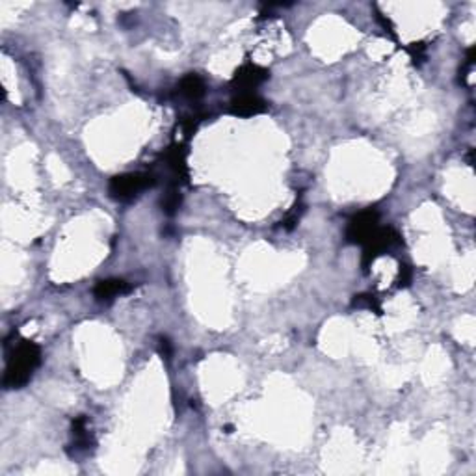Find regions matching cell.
I'll return each instance as SVG.
<instances>
[{"instance_id": "obj_1", "label": "cell", "mask_w": 476, "mask_h": 476, "mask_svg": "<svg viewBox=\"0 0 476 476\" xmlns=\"http://www.w3.org/2000/svg\"><path fill=\"white\" fill-rule=\"evenodd\" d=\"M41 363V348L36 342L21 341L8 357L2 384L6 389H21L32 379V374Z\"/></svg>"}, {"instance_id": "obj_2", "label": "cell", "mask_w": 476, "mask_h": 476, "mask_svg": "<svg viewBox=\"0 0 476 476\" xmlns=\"http://www.w3.org/2000/svg\"><path fill=\"white\" fill-rule=\"evenodd\" d=\"M157 179L153 173L147 171H136V173H123V175H116L112 177L110 184H108V192L116 201L127 203L132 201L135 197H138L147 188H153Z\"/></svg>"}, {"instance_id": "obj_3", "label": "cell", "mask_w": 476, "mask_h": 476, "mask_svg": "<svg viewBox=\"0 0 476 476\" xmlns=\"http://www.w3.org/2000/svg\"><path fill=\"white\" fill-rule=\"evenodd\" d=\"M402 244V238L393 227H378L373 232V237L366 240L365 253H363V266H370V264L378 259L379 255H384L385 251L391 250L395 246Z\"/></svg>"}, {"instance_id": "obj_4", "label": "cell", "mask_w": 476, "mask_h": 476, "mask_svg": "<svg viewBox=\"0 0 476 476\" xmlns=\"http://www.w3.org/2000/svg\"><path fill=\"white\" fill-rule=\"evenodd\" d=\"M378 220L379 214L373 208L355 214L354 218L348 221V227H346V240L350 244L363 246L368 238L373 237V232L378 229Z\"/></svg>"}, {"instance_id": "obj_5", "label": "cell", "mask_w": 476, "mask_h": 476, "mask_svg": "<svg viewBox=\"0 0 476 476\" xmlns=\"http://www.w3.org/2000/svg\"><path fill=\"white\" fill-rule=\"evenodd\" d=\"M270 73L261 66L255 63H246L238 69L235 77L231 80V86L240 93H251V90H255L257 86H261L264 80L268 79Z\"/></svg>"}, {"instance_id": "obj_6", "label": "cell", "mask_w": 476, "mask_h": 476, "mask_svg": "<svg viewBox=\"0 0 476 476\" xmlns=\"http://www.w3.org/2000/svg\"><path fill=\"white\" fill-rule=\"evenodd\" d=\"M268 108L264 99H261L255 93H238V97L231 101V114L240 117H251L257 114H263Z\"/></svg>"}, {"instance_id": "obj_7", "label": "cell", "mask_w": 476, "mask_h": 476, "mask_svg": "<svg viewBox=\"0 0 476 476\" xmlns=\"http://www.w3.org/2000/svg\"><path fill=\"white\" fill-rule=\"evenodd\" d=\"M130 290V285L127 281L123 279H103L99 281L95 288H93V294L99 301H112L116 299L117 296L121 294H127Z\"/></svg>"}, {"instance_id": "obj_8", "label": "cell", "mask_w": 476, "mask_h": 476, "mask_svg": "<svg viewBox=\"0 0 476 476\" xmlns=\"http://www.w3.org/2000/svg\"><path fill=\"white\" fill-rule=\"evenodd\" d=\"M179 97L186 99V101H197L205 95V82L199 75L190 73L186 75L177 86Z\"/></svg>"}, {"instance_id": "obj_9", "label": "cell", "mask_w": 476, "mask_h": 476, "mask_svg": "<svg viewBox=\"0 0 476 476\" xmlns=\"http://www.w3.org/2000/svg\"><path fill=\"white\" fill-rule=\"evenodd\" d=\"M166 162L170 166L175 177L186 181L188 179V166H186V151L181 146H171L166 153Z\"/></svg>"}, {"instance_id": "obj_10", "label": "cell", "mask_w": 476, "mask_h": 476, "mask_svg": "<svg viewBox=\"0 0 476 476\" xmlns=\"http://www.w3.org/2000/svg\"><path fill=\"white\" fill-rule=\"evenodd\" d=\"M160 203H162V210H164L166 216H175L179 207H181V203H183V196L179 192V186L171 184L170 188L166 190V194L162 196V201Z\"/></svg>"}, {"instance_id": "obj_11", "label": "cell", "mask_w": 476, "mask_h": 476, "mask_svg": "<svg viewBox=\"0 0 476 476\" xmlns=\"http://www.w3.org/2000/svg\"><path fill=\"white\" fill-rule=\"evenodd\" d=\"M352 306L365 307V309H370V311L381 315V307H379L378 298H376L374 294H359V296H355L354 301H352Z\"/></svg>"}, {"instance_id": "obj_12", "label": "cell", "mask_w": 476, "mask_h": 476, "mask_svg": "<svg viewBox=\"0 0 476 476\" xmlns=\"http://www.w3.org/2000/svg\"><path fill=\"white\" fill-rule=\"evenodd\" d=\"M301 212H304V203L296 201V205L292 207V210H290V212L285 216V220L281 221V224H283V229L292 231L294 227H296V224L299 221V216H301Z\"/></svg>"}, {"instance_id": "obj_13", "label": "cell", "mask_w": 476, "mask_h": 476, "mask_svg": "<svg viewBox=\"0 0 476 476\" xmlns=\"http://www.w3.org/2000/svg\"><path fill=\"white\" fill-rule=\"evenodd\" d=\"M411 275H413V272H411V268H409L408 264H400L397 279L398 287H408L409 283H411Z\"/></svg>"}, {"instance_id": "obj_14", "label": "cell", "mask_w": 476, "mask_h": 476, "mask_svg": "<svg viewBox=\"0 0 476 476\" xmlns=\"http://www.w3.org/2000/svg\"><path fill=\"white\" fill-rule=\"evenodd\" d=\"M409 54L413 58V61H421L424 58V45L422 43H413V47L409 49Z\"/></svg>"}, {"instance_id": "obj_15", "label": "cell", "mask_w": 476, "mask_h": 476, "mask_svg": "<svg viewBox=\"0 0 476 476\" xmlns=\"http://www.w3.org/2000/svg\"><path fill=\"white\" fill-rule=\"evenodd\" d=\"M159 348H160V354L164 355L166 359H170V357H171V342L168 341L166 337H160Z\"/></svg>"}]
</instances>
